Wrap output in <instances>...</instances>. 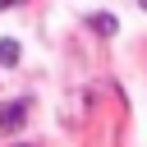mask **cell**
<instances>
[{"mask_svg": "<svg viewBox=\"0 0 147 147\" xmlns=\"http://www.w3.org/2000/svg\"><path fill=\"white\" fill-rule=\"evenodd\" d=\"M23 115H28V110H23V101H5V106H0V129L23 124Z\"/></svg>", "mask_w": 147, "mask_h": 147, "instance_id": "cell-1", "label": "cell"}, {"mask_svg": "<svg viewBox=\"0 0 147 147\" xmlns=\"http://www.w3.org/2000/svg\"><path fill=\"white\" fill-rule=\"evenodd\" d=\"M0 64H18V41H0Z\"/></svg>", "mask_w": 147, "mask_h": 147, "instance_id": "cell-2", "label": "cell"}, {"mask_svg": "<svg viewBox=\"0 0 147 147\" xmlns=\"http://www.w3.org/2000/svg\"><path fill=\"white\" fill-rule=\"evenodd\" d=\"M92 23H96V32H101V37H110V32H115V18H110V14H96Z\"/></svg>", "mask_w": 147, "mask_h": 147, "instance_id": "cell-3", "label": "cell"}]
</instances>
